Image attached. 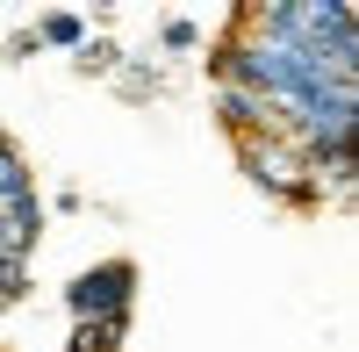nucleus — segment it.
I'll use <instances>...</instances> for the list:
<instances>
[{"label":"nucleus","mask_w":359,"mask_h":352,"mask_svg":"<svg viewBox=\"0 0 359 352\" xmlns=\"http://www.w3.org/2000/svg\"><path fill=\"white\" fill-rule=\"evenodd\" d=\"M237 172H245L273 209H287V216H316V209H323V187L309 180V165H302V151H294L287 137H252V144H237Z\"/></svg>","instance_id":"nucleus-1"},{"label":"nucleus","mask_w":359,"mask_h":352,"mask_svg":"<svg viewBox=\"0 0 359 352\" xmlns=\"http://www.w3.org/2000/svg\"><path fill=\"white\" fill-rule=\"evenodd\" d=\"M137 287H144V273H137V259H94V266H79L65 287H57V302H65V316L72 324H94V316H130L137 309Z\"/></svg>","instance_id":"nucleus-2"},{"label":"nucleus","mask_w":359,"mask_h":352,"mask_svg":"<svg viewBox=\"0 0 359 352\" xmlns=\"http://www.w3.org/2000/svg\"><path fill=\"white\" fill-rule=\"evenodd\" d=\"M43 223H50L43 194L8 201V209H0V266H29V259H36V245H43Z\"/></svg>","instance_id":"nucleus-3"},{"label":"nucleus","mask_w":359,"mask_h":352,"mask_svg":"<svg viewBox=\"0 0 359 352\" xmlns=\"http://www.w3.org/2000/svg\"><path fill=\"white\" fill-rule=\"evenodd\" d=\"M216 123L230 144H252V137H273V108H266L259 94H245V86L216 79Z\"/></svg>","instance_id":"nucleus-4"},{"label":"nucleus","mask_w":359,"mask_h":352,"mask_svg":"<svg viewBox=\"0 0 359 352\" xmlns=\"http://www.w3.org/2000/svg\"><path fill=\"white\" fill-rule=\"evenodd\" d=\"M29 29H36V50H65L72 57L86 36H94V15H79V8H36Z\"/></svg>","instance_id":"nucleus-5"},{"label":"nucleus","mask_w":359,"mask_h":352,"mask_svg":"<svg viewBox=\"0 0 359 352\" xmlns=\"http://www.w3.org/2000/svg\"><path fill=\"white\" fill-rule=\"evenodd\" d=\"M108 86H115L123 101H158V94H165V65H158L151 50H123V65H115Z\"/></svg>","instance_id":"nucleus-6"},{"label":"nucleus","mask_w":359,"mask_h":352,"mask_svg":"<svg viewBox=\"0 0 359 352\" xmlns=\"http://www.w3.org/2000/svg\"><path fill=\"white\" fill-rule=\"evenodd\" d=\"M130 324H137V309H130V316H94V324H72L65 352H123Z\"/></svg>","instance_id":"nucleus-7"},{"label":"nucleus","mask_w":359,"mask_h":352,"mask_svg":"<svg viewBox=\"0 0 359 352\" xmlns=\"http://www.w3.org/2000/svg\"><path fill=\"white\" fill-rule=\"evenodd\" d=\"M22 194H36V165H29V151L0 130V209L8 201H22Z\"/></svg>","instance_id":"nucleus-8"},{"label":"nucleus","mask_w":359,"mask_h":352,"mask_svg":"<svg viewBox=\"0 0 359 352\" xmlns=\"http://www.w3.org/2000/svg\"><path fill=\"white\" fill-rule=\"evenodd\" d=\"M208 43V29H201V15H158V57H194Z\"/></svg>","instance_id":"nucleus-9"},{"label":"nucleus","mask_w":359,"mask_h":352,"mask_svg":"<svg viewBox=\"0 0 359 352\" xmlns=\"http://www.w3.org/2000/svg\"><path fill=\"white\" fill-rule=\"evenodd\" d=\"M115 65H123V43H115L108 29H94V36L72 50V72L79 79H115Z\"/></svg>","instance_id":"nucleus-10"},{"label":"nucleus","mask_w":359,"mask_h":352,"mask_svg":"<svg viewBox=\"0 0 359 352\" xmlns=\"http://www.w3.org/2000/svg\"><path fill=\"white\" fill-rule=\"evenodd\" d=\"M8 22H15V8H0V29H8Z\"/></svg>","instance_id":"nucleus-11"},{"label":"nucleus","mask_w":359,"mask_h":352,"mask_svg":"<svg viewBox=\"0 0 359 352\" xmlns=\"http://www.w3.org/2000/svg\"><path fill=\"white\" fill-rule=\"evenodd\" d=\"M0 316H8V302H0Z\"/></svg>","instance_id":"nucleus-12"}]
</instances>
